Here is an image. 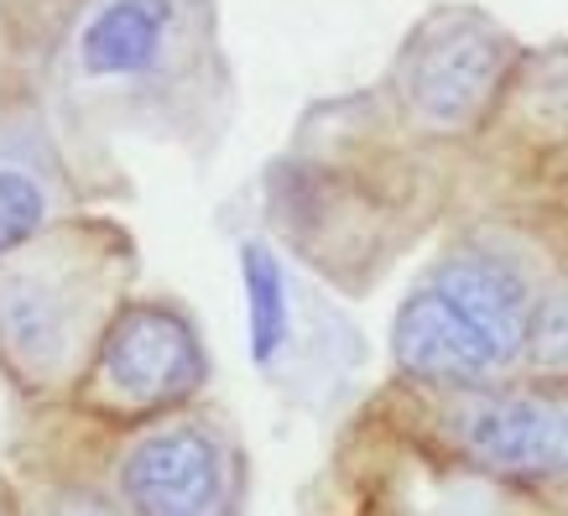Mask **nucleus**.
Instances as JSON below:
<instances>
[{"instance_id": "nucleus-11", "label": "nucleus", "mask_w": 568, "mask_h": 516, "mask_svg": "<svg viewBox=\"0 0 568 516\" xmlns=\"http://www.w3.org/2000/svg\"><path fill=\"white\" fill-rule=\"evenodd\" d=\"M32 516H131L110 480H52L37 496Z\"/></svg>"}, {"instance_id": "nucleus-4", "label": "nucleus", "mask_w": 568, "mask_h": 516, "mask_svg": "<svg viewBox=\"0 0 568 516\" xmlns=\"http://www.w3.org/2000/svg\"><path fill=\"white\" fill-rule=\"evenodd\" d=\"M433 396V433L465 469L511 490L568 485V386L500 381L480 392Z\"/></svg>"}, {"instance_id": "nucleus-6", "label": "nucleus", "mask_w": 568, "mask_h": 516, "mask_svg": "<svg viewBox=\"0 0 568 516\" xmlns=\"http://www.w3.org/2000/svg\"><path fill=\"white\" fill-rule=\"evenodd\" d=\"M511 42L485 17H438L407 52V110L428 131H465L496 94Z\"/></svg>"}, {"instance_id": "nucleus-9", "label": "nucleus", "mask_w": 568, "mask_h": 516, "mask_svg": "<svg viewBox=\"0 0 568 516\" xmlns=\"http://www.w3.org/2000/svg\"><path fill=\"white\" fill-rule=\"evenodd\" d=\"M521 376L568 386V272H552L537 293L521 344Z\"/></svg>"}, {"instance_id": "nucleus-8", "label": "nucleus", "mask_w": 568, "mask_h": 516, "mask_svg": "<svg viewBox=\"0 0 568 516\" xmlns=\"http://www.w3.org/2000/svg\"><path fill=\"white\" fill-rule=\"evenodd\" d=\"M241 287H245V334H251V361L256 371H276L293 350V282L276 261L272 245H241Z\"/></svg>"}, {"instance_id": "nucleus-12", "label": "nucleus", "mask_w": 568, "mask_h": 516, "mask_svg": "<svg viewBox=\"0 0 568 516\" xmlns=\"http://www.w3.org/2000/svg\"><path fill=\"white\" fill-rule=\"evenodd\" d=\"M0 516H32V506L17 496V485L0 480Z\"/></svg>"}, {"instance_id": "nucleus-10", "label": "nucleus", "mask_w": 568, "mask_h": 516, "mask_svg": "<svg viewBox=\"0 0 568 516\" xmlns=\"http://www.w3.org/2000/svg\"><path fill=\"white\" fill-rule=\"evenodd\" d=\"M48 183L21 162H0V261L17 256L21 245H32L37 235H48Z\"/></svg>"}, {"instance_id": "nucleus-2", "label": "nucleus", "mask_w": 568, "mask_h": 516, "mask_svg": "<svg viewBox=\"0 0 568 516\" xmlns=\"http://www.w3.org/2000/svg\"><path fill=\"white\" fill-rule=\"evenodd\" d=\"M548 276L511 241L465 235L413 282L392 318V361L417 392H480L521 371L527 318Z\"/></svg>"}, {"instance_id": "nucleus-3", "label": "nucleus", "mask_w": 568, "mask_h": 516, "mask_svg": "<svg viewBox=\"0 0 568 516\" xmlns=\"http://www.w3.org/2000/svg\"><path fill=\"white\" fill-rule=\"evenodd\" d=\"M209 381V355L193 318L178 303L141 297L104 328L89 376L73 392V407L115 428H146L199 402Z\"/></svg>"}, {"instance_id": "nucleus-5", "label": "nucleus", "mask_w": 568, "mask_h": 516, "mask_svg": "<svg viewBox=\"0 0 568 516\" xmlns=\"http://www.w3.org/2000/svg\"><path fill=\"white\" fill-rule=\"evenodd\" d=\"M110 485L131 516H235L245 490V459L235 433L199 402L173 417L131 428Z\"/></svg>"}, {"instance_id": "nucleus-1", "label": "nucleus", "mask_w": 568, "mask_h": 516, "mask_svg": "<svg viewBox=\"0 0 568 516\" xmlns=\"http://www.w3.org/2000/svg\"><path fill=\"white\" fill-rule=\"evenodd\" d=\"M136 251L115 224H52L0 261V376L27 402H73L104 328L131 303Z\"/></svg>"}, {"instance_id": "nucleus-7", "label": "nucleus", "mask_w": 568, "mask_h": 516, "mask_svg": "<svg viewBox=\"0 0 568 516\" xmlns=\"http://www.w3.org/2000/svg\"><path fill=\"white\" fill-rule=\"evenodd\" d=\"M199 0H89L73 27V73L84 84H152L199 27Z\"/></svg>"}]
</instances>
